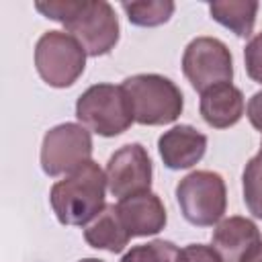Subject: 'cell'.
Here are the masks:
<instances>
[{
    "label": "cell",
    "mask_w": 262,
    "mask_h": 262,
    "mask_svg": "<svg viewBox=\"0 0 262 262\" xmlns=\"http://www.w3.org/2000/svg\"><path fill=\"white\" fill-rule=\"evenodd\" d=\"M35 8L43 16L61 23L86 55H104L119 41V18L104 0H49L35 2Z\"/></svg>",
    "instance_id": "6da1fadb"
},
{
    "label": "cell",
    "mask_w": 262,
    "mask_h": 262,
    "mask_svg": "<svg viewBox=\"0 0 262 262\" xmlns=\"http://www.w3.org/2000/svg\"><path fill=\"white\" fill-rule=\"evenodd\" d=\"M106 174L96 162H86L82 168L55 182L49 201L55 217L63 225H86L94 219L104 205Z\"/></svg>",
    "instance_id": "7a4b0ae2"
},
{
    "label": "cell",
    "mask_w": 262,
    "mask_h": 262,
    "mask_svg": "<svg viewBox=\"0 0 262 262\" xmlns=\"http://www.w3.org/2000/svg\"><path fill=\"white\" fill-rule=\"evenodd\" d=\"M139 125H168L182 113L184 100L180 88L158 74H137L123 84Z\"/></svg>",
    "instance_id": "3957f363"
},
{
    "label": "cell",
    "mask_w": 262,
    "mask_h": 262,
    "mask_svg": "<svg viewBox=\"0 0 262 262\" xmlns=\"http://www.w3.org/2000/svg\"><path fill=\"white\" fill-rule=\"evenodd\" d=\"M76 117L88 131L102 137H115L135 121L127 92L115 84H94L82 92L76 102Z\"/></svg>",
    "instance_id": "277c9868"
},
{
    "label": "cell",
    "mask_w": 262,
    "mask_h": 262,
    "mask_svg": "<svg viewBox=\"0 0 262 262\" xmlns=\"http://www.w3.org/2000/svg\"><path fill=\"white\" fill-rule=\"evenodd\" d=\"M39 76L53 88L72 86L86 68L84 47L66 31H47L35 47Z\"/></svg>",
    "instance_id": "5b68a950"
},
{
    "label": "cell",
    "mask_w": 262,
    "mask_h": 262,
    "mask_svg": "<svg viewBox=\"0 0 262 262\" xmlns=\"http://www.w3.org/2000/svg\"><path fill=\"white\" fill-rule=\"evenodd\" d=\"M176 201L188 223L199 227L215 225L221 221L227 205L225 182L217 172H190L178 182Z\"/></svg>",
    "instance_id": "8992f818"
},
{
    "label": "cell",
    "mask_w": 262,
    "mask_h": 262,
    "mask_svg": "<svg viewBox=\"0 0 262 262\" xmlns=\"http://www.w3.org/2000/svg\"><path fill=\"white\" fill-rule=\"evenodd\" d=\"M92 137L84 125L61 123L49 129L41 145V168L47 176L72 174L90 162Z\"/></svg>",
    "instance_id": "52a82bcc"
},
{
    "label": "cell",
    "mask_w": 262,
    "mask_h": 262,
    "mask_svg": "<svg viewBox=\"0 0 262 262\" xmlns=\"http://www.w3.org/2000/svg\"><path fill=\"white\" fill-rule=\"evenodd\" d=\"M182 72L201 94L217 84L231 82L233 61L227 45L215 37L192 39L182 55Z\"/></svg>",
    "instance_id": "ba28073f"
},
{
    "label": "cell",
    "mask_w": 262,
    "mask_h": 262,
    "mask_svg": "<svg viewBox=\"0 0 262 262\" xmlns=\"http://www.w3.org/2000/svg\"><path fill=\"white\" fill-rule=\"evenodd\" d=\"M104 174L111 194L119 201L133 194L149 192L151 160L141 143H129L111 156Z\"/></svg>",
    "instance_id": "9c48e42d"
},
{
    "label": "cell",
    "mask_w": 262,
    "mask_h": 262,
    "mask_svg": "<svg viewBox=\"0 0 262 262\" xmlns=\"http://www.w3.org/2000/svg\"><path fill=\"white\" fill-rule=\"evenodd\" d=\"M260 242L262 239L256 223L239 215L219 221L213 229V248L223 262H244V258Z\"/></svg>",
    "instance_id": "30bf717a"
},
{
    "label": "cell",
    "mask_w": 262,
    "mask_h": 262,
    "mask_svg": "<svg viewBox=\"0 0 262 262\" xmlns=\"http://www.w3.org/2000/svg\"><path fill=\"white\" fill-rule=\"evenodd\" d=\"M158 149L170 170H184L201 162L207 149V137L190 125H176L160 137Z\"/></svg>",
    "instance_id": "8fae6325"
},
{
    "label": "cell",
    "mask_w": 262,
    "mask_h": 262,
    "mask_svg": "<svg viewBox=\"0 0 262 262\" xmlns=\"http://www.w3.org/2000/svg\"><path fill=\"white\" fill-rule=\"evenodd\" d=\"M119 217L127 231L133 235H154L166 225V209L158 194L141 192L117 203Z\"/></svg>",
    "instance_id": "7c38bea8"
},
{
    "label": "cell",
    "mask_w": 262,
    "mask_h": 262,
    "mask_svg": "<svg viewBox=\"0 0 262 262\" xmlns=\"http://www.w3.org/2000/svg\"><path fill=\"white\" fill-rule=\"evenodd\" d=\"M201 115L207 125L225 129L235 125L244 115V94L231 82L217 84L201 94Z\"/></svg>",
    "instance_id": "4fadbf2b"
},
{
    "label": "cell",
    "mask_w": 262,
    "mask_h": 262,
    "mask_svg": "<svg viewBox=\"0 0 262 262\" xmlns=\"http://www.w3.org/2000/svg\"><path fill=\"white\" fill-rule=\"evenodd\" d=\"M84 239L96 250H108L113 254L125 250L131 239V233L123 225L117 205H106L96 215V219L84 229Z\"/></svg>",
    "instance_id": "5bb4252c"
},
{
    "label": "cell",
    "mask_w": 262,
    "mask_h": 262,
    "mask_svg": "<svg viewBox=\"0 0 262 262\" xmlns=\"http://www.w3.org/2000/svg\"><path fill=\"white\" fill-rule=\"evenodd\" d=\"M209 12L213 20L233 31L237 37H248L256 23L258 2H246V0H221L211 2Z\"/></svg>",
    "instance_id": "9a60e30c"
},
{
    "label": "cell",
    "mask_w": 262,
    "mask_h": 262,
    "mask_svg": "<svg viewBox=\"0 0 262 262\" xmlns=\"http://www.w3.org/2000/svg\"><path fill=\"white\" fill-rule=\"evenodd\" d=\"M123 10L127 18L137 27H158L164 25L172 12L174 2L170 0H149V2H123Z\"/></svg>",
    "instance_id": "2e32d148"
},
{
    "label": "cell",
    "mask_w": 262,
    "mask_h": 262,
    "mask_svg": "<svg viewBox=\"0 0 262 262\" xmlns=\"http://www.w3.org/2000/svg\"><path fill=\"white\" fill-rule=\"evenodd\" d=\"M121 262H180V248L166 239H154L131 248Z\"/></svg>",
    "instance_id": "e0dca14e"
},
{
    "label": "cell",
    "mask_w": 262,
    "mask_h": 262,
    "mask_svg": "<svg viewBox=\"0 0 262 262\" xmlns=\"http://www.w3.org/2000/svg\"><path fill=\"white\" fill-rule=\"evenodd\" d=\"M244 203L248 211L262 219V154L254 156L244 170Z\"/></svg>",
    "instance_id": "ac0fdd59"
},
{
    "label": "cell",
    "mask_w": 262,
    "mask_h": 262,
    "mask_svg": "<svg viewBox=\"0 0 262 262\" xmlns=\"http://www.w3.org/2000/svg\"><path fill=\"white\" fill-rule=\"evenodd\" d=\"M246 72L254 82L262 84V33H258L244 49Z\"/></svg>",
    "instance_id": "d6986e66"
},
{
    "label": "cell",
    "mask_w": 262,
    "mask_h": 262,
    "mask_svg": "<svg viewBox=\"0 0 262 262\" xmlns=\"http://www.w3.org/2000/svg\"><path fill=\"white\" fill-rule=\"evenodd\" d=\"M180 262H223L213 246L190 244L180 250Z\"/></svg>",
    "instance_id": "ffe728a7"
},
{
    "label": "cell",
    "mask_w": 262,
    "mask_h": 262,
    "mask_svg": "<svg viewBox=\"0 0 262 262\" xmlns=\"http://www.w3.org/2000/svg\"><path fill=\"white\" fill-rule=\"evenodd\" d=\"M248 119L262 133V90L256 92L248 102Z\"/></svg>",
    "instance_id": "44dd1931"
},
{
    "label": "cell",
    "mask_w": 262,
    "mask_h": 262,
    "mask_svg": "<svg viewBox=\"0 0 262 262\" xmlns=\"http://www.w3.org/2000/svg\"><path fill=\"white\" fill-rule=\"evenodd\" d=\"M244 262H262V242L244 258Z\"/></svg>",
    "instance_id": "7402d4cb"
},
{
    "label": "cell",
    "mask_w": 262,
    "mask_h": 262,
    "mask_svg": "<svg viewBox=\"0 0 262 262\" xmlns=\"http://www.w3.org/2000/svg\"><path fill=\"white\" fill-rule=\"evenodd\" d=\"M80 262H104V260H98V258H84V260H80Z\"/></svg>",
    "instance_id": "603a6c76"
},
{
    "label": "cell",
    "mask_w": 262,
    "mask_h": 262,
    "mask_svg": "<svg viewBox=\"0 0 262 262\" xmlns=\"http://www.w3.org/2000/svg\"><path fill=\"white\" fill-rule=\"evenodd\" d=\"M260 154H262V143H260Z\"/></svg>",
    "instance_id": "cb8c5ba5"
}]
</instances>
